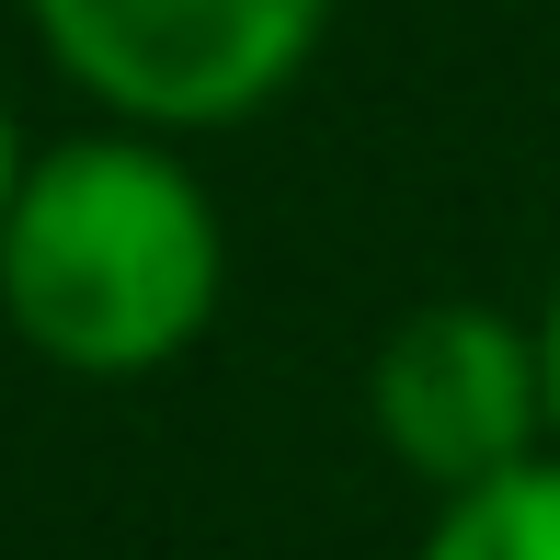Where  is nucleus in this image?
Listing matches in <instances>:
<instances>
[{
  "instance_id": "f257e3e1",
  "label": "nucleus",
  "mask_w": 560,
  "mask_h": 560,
  "mask_svg": "<svg viewBox=\"0 0 560 560\" xmlns=\"http://www.w3.org/2000/svg\"><path fill=\"white\" fill-rule=\"evenodd\" d=\"M229 310V218L184 138L149 126H69L23 161L0 218V332L46 377L149 389Z\"/></svg>"
},
{
  "instance_id": "f03ea898",
  "label": "nucleus",
  "mask_w": 560,
  "mask_h": 560,
  "mask_svg": "<svg viewBox=\"0 0 560 560\" xmlns=\"http://www.w3.org/2000/svg\"><path fill=\"white\" fill-rule=\"evenodd\" d=\"M35 58L104 126L149 138H229L264 126L320 69L343 0H23Z\"/></svg>"
},
{
  "instance_id": "7ed1b4c3",
  "label": "nucleus",
  "mask_w": 560,
  "mask_h": 560,
  "mask_svg": "<svg viewBox=\"0 0 560 560\" xmlns=\"http://www.w3.org/2000/svg\"><path fill=\"white\" fill-rule=\"evenodd\" d=\"M366 435L400 457L435 503L492 492V480L549 457V377H538V320L492 298H423L400 310L366 354Z\"/></svg>"
},
{
  "instance_id": "20e7f679",
  "label": "nucleus",
  "mask_w": 560,
  "mask_h": 560,
  "mask_svg": "<svg viewBox=\"0 0 560 560\" xmlns=\"http://www.w3.org/2000/svg\"><path fill=\"white\" fill-rule=\"evenodd\" d=\"M412 560H560V457L492 480V492H457L423 515Z\"/></svg>"
},
{
  "instance_id": "39448f33",
  "label": "nucleus",
  "mask_w": 560,
  "mask_h": 560,
  "mask_svg": "<svg viewBox=\"0 0 560 560\" xmlns=\"http://www.w3.org/2000/svg\"><path fill=\"white\" fill-rule=\"evenodd\" d=\"M526 320H538V377H549V457H560V275H549V298H538Z\"/></svg>"
},
{
  "instance_id": "423d86ee",
  "label": "nucleus",
  "mask_w": 560,
  "mask_h": 560,
  "mask_svg": "<svg viewBox=\"0 0 560 560\" xmlns=\"http://www.w3.org/2000/svg\"><path fill=\"white\" fill-rule=\"evenodd\" d=\"M23 161H35V138H23L12 92H0V218H12V195H23Z\"/></svg>"
}]
</instances>
